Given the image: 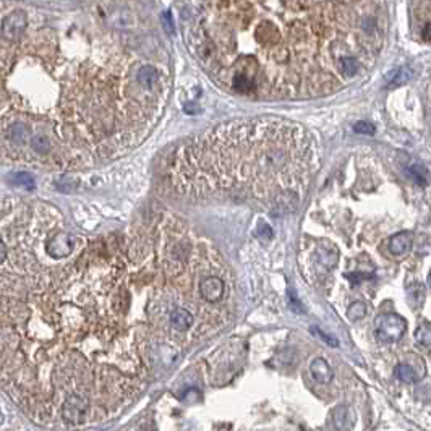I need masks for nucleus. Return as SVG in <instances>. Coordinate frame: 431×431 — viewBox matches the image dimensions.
I'll list each match as a JSON object with an SVG mask.
<instances>
[{
  "label": "nucleus",
  "instance_id": "nucleus-12",
  "mask_svg": "<svg viewBox=\"0 0 431 431\" xmlns=\"http://www.w3.org/2000/svg\"><path fill=\"white\" fill-rule=\"evenodd\" d=\"M347 410H349L347 407H339V409H336V412H334V423L339 429H349L352 426L353 418L345 415Z\"/></svg>",
  "mask_w": 431,
  "mask_h": 431
},
{
  "label": "nucleus",
  "instance_id": "nucleus-19",
  "mask_svg": "<svg viewBox=\"0 0 431 431\" xmlns=\"http://www.w3.org/2000/svg\"><path fill=\"white\" fill-rule=\"evenodd\" d=\"M2 421H4V415H2V413H0V423H2Z\"/></svg>",
  "mask_w": 431,
  "mask_h": 431
},
{
  "label": "nucleus",
  "instance_id": "nucleus-1",
  "mask_svg": "<svg viewBox=\"0 0 431 431\" xmlns=\"http://www.w3.org/2000/svg\"><path fill=\"white\" fill-rule=\"evenodd\" d=\"M383 9L378 2H188L182 23L191 56L224 91L311 99L374 67L386 39Z\"/></svg>",
  "mask_w": 431,
  "mask_h": 431
},
{
  "label": "nucleus",
  "instance_id": "nucleus-6",
  "mask_svg": "<svg viewBox=\"0 0 431 431\" xmlns=\"http://www.w3.org/2000/svg\"><path fill=\"white\" fill-rule=\"evenodd\" d=\"M73 250V238L68 234H57L47 242V253L56 259L65 258Z\"/></svg>",
  "mask_w": 431,
  "mask_h": 431
},
{
  "label": "nucleus",
  "instance_id": "nucleus-17",
  "mask_svg": "<svg viewBox=\"0 0 431 431\" xmlns=\"http://www.w3.org/2000/svg\"><path fill=\"white\" fill-rule=\"evenodd\" d=\"M313 333H316V334H319V337H321V339H322V341H325L326 344H331V345H334V347H336V345H337V341H336V339H334V337H331V336H328V334H325V333H322V331H321V329H318V328H313Z\"/></svg>",
  "mask_w": 431,
  "mask_h": 431
},
{
  "label": "nucleus",
  "instance_id": "nucleus-16",
  "mask_svg": "<svg viewBox=\"0 0 431 431\" xmlns=\"http://www.w3.org/2000/svg\"><path fill=\"white\" fill-rule=\"evenodd\" d=\"M355 132L358 133H374V127L371 125V123H366V122H358L355 125Z\"/></svg>",
  "mask_w": 431,
  "mask_h": 431
},
{
  "label": "nucleus",
  "instance_id": "nucleus-4",
  "mask_svg": "<svg viewBox=\"0 0 431 431\" xmlns=\"http://www.w3.org/2000/svg\"><path fill=\"white\" fill-rule=\"evenodd\" d=\"M195 321V314L191 313L190 308L185 306H175L167 313V322L175 333H187L188 329L193 328Z\"/></svg>",
  "mask_w": 431,
  "mask_h": 431
},
{
  "label": "nucleus",
  "instance_id": "nucleus-2",
  "mask_svg": "<svg viewBox=\"0 0 431 431\" xmlns=\"http://www.w3.org/2000/svg\"><path fill=\"white\" fill-rule=\"evenodd\" d=\"M318 166L310 132L286 119H245L216 127L177 148L167 169L188 198H250L294 211Z\"/></svg>",
  "mask_w": 431,
  "mask_h": 431
},
{
  "label": "nucleus",
  "instance_id": "nucleus-18",
  "mask_svg": "<svg viewBox=\"0 0 431 431\" xmlns=\"http://www.w3.org/2000/svg\"><path fill=\"white\" fill-rule=\"evenodd\" d=\"M5 258H7V246L2 240H0V264L4 263Z\"/></svg>",
  "mask_w": 431,
  "mask_h": 431
},
{
  "label": "nucleus",
  "instance_id": "nucleus-10",
  "mask_svg": "<svg viewBox=\"0 0 431 431\" xmlns=\"http://www.w3.org/2000/svg\"><path fill=\"white\" fill-rule=\"evenodd\" d=\"M10 183H13L15 187H21L26 190H33L36 187L34 177L29 172H15L13 175H10Z\"/></svg>",
  "mask_w": 431,
  "mask_h": 431
},
{
  "label": "nucleus",
  "instance_id": "nucleus-11",
  "mask_svg": "<svg viewBox=\"0 0 431 431\" xmlns=\"http://www.w3.org/2000/svg\"><path fill=\"white\" fill-rule=\"evenodd\" d=\"M394 373L400 381H405V383H415L417 378V373L410 365H405V363H400L394 368Z\"/></svg>",
  "mask_w": 431,
  "mask_h": 431
},
{
  "label": "nucleus",
  "instance_id": "nucleus-3",
  "mask_svg": "<svg viewBox=\"0 0 431 431\" xmlns=\"http://www.w3.org/2000/svg\"><path fill=\"white\" fill-rule=\"evenodd\" d=\"M407 322L394 313H384L374 321V336L381 342H396L405 334Z\"/></svg>",
  "mask_w": 431,
  "mask_h": 431
},
{
  "label": "nucleus",
  "instance_id": "nucleus-14",
  "mask_svg": "<svg viewBox=\"0 0 431 431\" xmlns=\"http://www.w3.org/2000/svg\"><path fill=\"white\" fill-rule=\"evenodd\" d=\"M31 146H33V149L37 152H47L50 148V143L45 136H34L33 141H31Z\"/></svg>",
  "mask_w": 431,
  "mask_h": 431
},
{
  "label": "nucleus",
  "instance_id": "nucleus-13",
  "mask_svg": "<svg viewBox=\"0 0 431 431\" xmlns=\"http://www.w3.org/2000/svg\"><path fill=\"white\" fill-rule=\"evenodd\" d=\"M417 341L425 345V347H429V342H431V329H429V322H423V325L417 329Z\"/></svg>",
  "mask_w": 431,
  "mask_h": 431
},
{
  "label": "nucleus",
  "instance_id": "nucleus-5",
  "mask_svg": "<svg viewBox=\"0 0 431 431\" xmlns=\"http://www.w3.org/2000/svg\"><path fill=\"white\" fill-rule=\"evenodd\" d=\"M26 25H28V17H26V12L23 10H17L10 13L9 17H7L2 23V33L4 36L7 37V39H18V37H21V34L25 33L26 29Z\"/></svg>",
  "mask_w": 431,
  "mask_h": 431
},
{
  "label": "nucleus",
  "instance_id": "nucleus-15",
  "mask_svg": "<svg viewBox=\"0 0 431 431\" xmlns=\"http://www.w3.org/2000/svg\"><path fill=\"white\" fill-rule=\"evenodd\" d=\"M365 316V305L363 303H355L350 306L349 310V318L350 319H360Z\"/></svg>",
  "mask_w": 431,
  "mask_h": 431
},
{
  "label": "nucleus",
  "instance_id": "nucleus-9",
  "mask_svg": "<svg viewBox=\"0 0 431 431\" xmlns=\"http://www.w3.org/2000/svg\"><path fill=\"white\" fill-rule=\"evenodd\" d=\"M410 245H412V237L409 234H399L392 238L391 250L394 255H404V253L410 248Z\"/></svg>",
  "mask_w": 431,
  "mask_h": 431
},
{
  "label": "nucleus",
  "instance_id": "nucleus-8",
  "mask_svg": "<svg viewBox=\"0 0 431 431\" xmlns=\"http://www.w3.org/2000/svg\"><path fill=\"white\" fill-rule=\"evenodd\" d=\"M9 138L17 144H25L29 141V130L25 123H13L9 128Z\"/></svg>",
  "mask_w": 431,
  "mask_h": 431
},
{
  "label": "nucleus",
  "instance_id": "nucleus-7",
  "mask_svg": "<svg viewBox=\"0 0 431 431\" xmlns=\"http://www.w3.org/2000/svg\"><path fill=\"white\" fill-rule=\"evenodd\" d=\"M310 369H311L313 378L319 383H322V384H328L331 380H333V369H331V366L328 365L326 360L314 358L310 365Z\"/></svg>",
  "mask_w": 431,
  "mask_h": 431
}]
</instances>
